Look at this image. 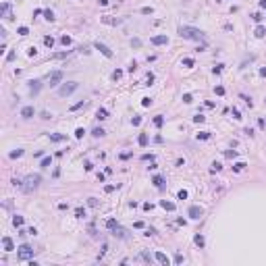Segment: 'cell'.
Segmentation results:
<instances>
[{"label":"cell","instance_id":"cell-39","mask_svg":"<svg viewBox=\"0 0 266 266\" xmlns=\"http://www.w3.org/2000/svg\"><path fill=\"white\" fill-rule=\"evenodd\" d=\"M27 33H29L27 27H19V35H27Z\"/></svg>","mask_w":266,"mask_h":266},{"label":"cell","instance_id":"cell-29","mask_svg":"<svg viewBox=\"0 0 266 266\" xmlns=\"http://www.w3.org/2000/svg\"><path fill=\"white\" fill-rule=\"evenodd\" d=\"M75 216H77V218L85 216V210H83V208H77V210H75Z\"/></svg>","mask_w":266,"mask_h":266},{"label":"cell","instance_id":"cell-10","mask_svg":"<svg viewBox=\"0 0 266 266\" xmlns=\"http://www.w3.org/2000/svg\"><path fill=\"white\" fill-rule=\"evenodd\" d=\"M33 115H35V108H33V106H23V108H21V117L23 118H31Z\"/></svg>","mask_w":266,"mask_h":266},{"label":"cell","instance_id":"cell-22","mask_svg":"<svg viewBox=\"0 0 266 266\" xmlns=\"http://www.w3.org/2000/svg\"><path fill=\"white\" fill-rule=\"evenodd\" d=\"M44 17H46L48 21H54V13H52L50 8H48V10H44Z\"/></svg>","mask_w":266,"mask_h":266},{"label":"cell","instance_id":"cell-50","mask_svg":"<svg viewBox=\"0 0 266 266\" xmlns=\"http://www.w3.org/2000/svg\"><path fill=\"white\" fill-rule=\"evenodd\" d=\"M112 189H115V185H106V187H104V191H106V193H110Z\"/></svg>","mask_w":266,"mask_h":266},{"label":"cell","instance_id":"cell-49","mask_svg":"<svg viewBox=\"0 0 266 266\" xmlns=\"http://www.w3.org/2000/svg\"><path fill=\"white\" fill-rule=\"evenodd\" d=\"M212 71H214V73H220V71H222V64H216V67H214Z\"/></svg>","mask_w":266,"mask_h":266},{"label":"cell","instance_id":"cell-24","mask_svg":"<svg viewBox=\"0 0 266 266\" xmlns=\"http://www.w3.org/2000/svg\"><path fill=\"white\" fill-rule=\"evenodd\" d=\"M44 44H46L48 48H52V46H54V40H52L50 35H46V37H44Z\"/></svg>","mask_w":266,"mask_h":266},{"label":"cell","instance_id":"cell-14","mask_svg":"<svg viewBox=\"0 0 266 266\" xmlns=\"http://www.w3.org/2000/svg\"><path fill=\"white\" fill-rule=\"evenodd\" d=\"M96 118H98V121H104V118H108V110H106V108H98V112H96Z\"/></svg>","mask_w":266,"mask_h":266},{"label":"cell","instance_id":"cell-3","mask_svg":"<svg viewBox=\"0 0 266 266\" xmlns=\"http://www.w3.org/2000/svg\"><path fill=\"white\" fill-rule=\"evenodd\" d=\"M77 88H79L77 81H69V83H64L62 88H58V96H60V98H67V96H71Z\"/></svg>","mask_w":266,"mask_h":266},{"label":"cell","instance_id":"cell-35","mask_svg":"<svg viewBox=\"0 0 266 266\" xmlns=\"http://www.w3.org/2000/svg\"><path fill=\"white\" fill-rule=\"evenodd\" d=\"M225 156H227V158H235L237 152H235V150H233V152H231V150H227V152H225Z\"/></svg>","mask_w":266,"mask_h":266},{"label":"cell","instance_id":"cell-18","mask_svg":"<svg viewBox=\"0 0 266 266\" xmlns=\"http://www.w3.org/2000/svg\"><path fill=\"white\" fill-rule=\"evenodd\" d=\"M50 164H52V156H46V158H42V162H40L42 169H48Z\"/></svg>","mask_w":266,"mask_h":266},{"label":"cell","instance_id":"cell-4","mask_svg":"<svg viewBox=\"0 0 266 266\" xmlns=\"http://www.w3.org/2000/svg\"><path fill=\"white\" fill-rule=\"evenodd\" d=\"M29 258H33V247L27 245V243H23L19 247V252H17V260H29Z\"/></svg>","mask_w":266,"mask_h":266},{"label":"cell","instance_id":"cell-34","mask_svg":"<svg viewBox=\"0 0 266 266\" xmlns=\"http://www.w3.org/2000/svg\"><path fill=\"white\" fill-rule=\"evenodd\" d=\"M83 133H85V131H83V129H81V127H79V129H77V131H75V137H77V139H81V137H83Z\"/></svg>","mask_w":266,"mask_h":266},{"label":"cell","instance_id":"cell-46","mask_svg":"<svg viewBox=\"0 0 266 266\" xmlns=\"http://www.w3.org/2000/svg\"><path fill=\"white\" fill-rule=\"evenodd\" d=\"M183 102H187V104H189V102H191V94H185V96H183Z\"/></svg>","mask_w":266,"mask_h":266},{"label":"cell","instance_id":"cell-47","mask_svg":"<svg viewBox=\"0 0 266 266\" xmlns=\"http://www.w3.org/2000/svg\"><path fill=\"white\" fill-rule=\"evenodd\" d=\"M81 106H83V102H77V104H75V106H71V110H79V108H81Z\"/></svg>","mask_w":266,"mask_h":266},{"label":"cell","instance_id":"cell-13","mask_svg":"<svg viewBox=\"0 0 266 266\" xmlns=\"http://www.w3.org/2000/svg\"><path fill=\"white\" fill-rule=\"evenodd\" d=\"M152 183H154V185H156L158 189H162V187H164V177H160V175H156V177L152 179Z\"/></svg>","mask_w":266,"mask_h":266},{"label":"cell","instance_id":"cell-5","mask_svg":"<svg viewBox=\"0 0 266 266\" xmlns=\"http://www.w3.org/2000/svg\"><path fill=\"white\" fill-rule=\"evenodd\" d=\"M187 216H189V218H193V220H198V218H202V216H204V208H200V206H189Z\"/></svg>","mask_w":266,"mask_h":266},{"label":"cell","instance_id":"cell-15","mask_svg":"<svg viewBox=\"0 0 266 266\" xmlns=\"http://www.w3.org/2000/svg\"><path fill=\"white\" fill-rule=\"evenodd\" d=\"M112 235H115V237H121V239H127V231H125V229H121V227H117V229L112 231Z\"/></svg>","mask_w":266,"mask_h":266},{"label":"cell","instance_id":"cell-27","mask_svg":"<svg viewBox=\"0 0 266 266\" xmlns=\"http://www.w3.org/2000/svg\"><path fill=\"white\" fill-rule=\"evenodd\" d=\"M196 243H198L200 247H204V243H206V241H204V237H202V235H196Z\"/></svg>","mask_w":266,"mask_h":266},{"label":"cell","instance_id":"cell-41","mask_svg":"<svg viewBox=\"0 0 266 266\" xmlns=\"http://www.w3.org/2000/svg\"><path fill=\"white\" fill-rule=\"evenodd\" d=\"M142 160H154V154H144Z\"/></svg>","mask_w":266,"mask_h":266},{"label":"cell","instance_id":"cell-44","mask_svg":"<svg viewBox=\"0 0 266 266\" xmlns=\"http://www.w3.org/2000/svg\"><path fill=\"white\" fill-rule=\"evenodd\" d=\"M216 94L222 96V94H225V88H222V85H216Z\"/></svg>","mask_w":266,"mask_h":266},{"label":"cell","instance_id":"cell-48","mask_svg":"<svg viewBox=\"0 0 266 266\" xmlns=\"http://www.w3.org/2000/svg\"><path fill=\"white\" fill-rule=\"evenodd\" d=\"M175 262H177V264H181V262H183V256H181V254H177V256H175Z\"/></svg>","mask_w":266,"mask_h":266},{"label":"cell","instance_id":"cell-54","mask_svg":"<svg viewBox=\"0 0 266 266\" xmlns=\"http://www.w3.org/2000/svg\"><path fill=\"white\" fill-rule=\"evenodd\" d=\"M233 117H235V118H241V115H239V110H237V108H233Z\"/></svg>","mask_w":266,"mask_h":266},{"label":"cell","instance_id":"cell-36","mask_svg":"<svg viewBox=\"0 0 266 266\" xmlns=\"http://www.w3.org/2000/svg\"><path fill=\"white\" fill-rule=\"evenodd\" d=\"M50 139H52V142H62L64 135H50Z\"/></svg>","mask_w":266,"mask_h":266},{"label":"cell","instance_id":"cell-25","mask_svg":"<svg viewBox=\"0 0 266 266\" xmlns=\"http://www.w3.org/2000/svg\"><path fill=\"white\" fill-rule=\"evenodd\" d=\"M13 225H15V227H21V225H23V216H15V218H13Z\"/></svg>","mask_w":266,"mask_h":266},{"label":"cell","instance_id":"cell-28","mask_svg":"<svg viewBox=\"0 0 266 266\" xmlns=\"http://www.w3.org/2000/svg\"><path fill=\"white\" fill-rule=\"evenodd\" d=\"M8 156H10V158H19V156H23V150H17V152H10Z\"/></svg>","mask_w":266,"mask_h":266},{"label":"cell","instance_id":"cell-51","mask_svg":"<svg viewBox=\"0 0 266 266\" xmlns=\"http://www.w3.org/2000/svg\"><path fill=\"white\" fill-rule=\"evenodd\" d=\"M131 123H133V125H135V127H137V125H139V123H142V118H139V117H135V118H133V121H131Z\"/></svg>","mask_w":266,"mask_h":266},{"label":"cell","instance_id":"cell-26","mask_svg":"<svg viewBox=\"0 0 266 266\" xmlns=\"http://www.w3.org/2000/svg\"><path fill=\"white\" fill-rule=\"evenodd\" d=\"M264 33H266L264 27H256V37H264Z\"/></svg>","mask_w":266,"mask_h":266},{"label":"cell","instance_id":"cell-16","mask_svg":"<svg viewBox=\"0 0 266 266\" xmlns=\"http://www.w3.org/2000/svg\"><path fill=\"white\" fill-rule=\"evenodd\" d=\"M160 206L164 208V210H169V212H173V210H175V204H173V202H166V200H162V202H160Z\"/></svg>","mask_w":266,"mask_h":266},{"label":"cell","instance_id":"cell-6","mask_svg":"<svg viewBox=\"0 0 266 266\" xmlns=\"http://www.w3.org/2000/svg\"><path fill=\"white\" fill-rule=\"evenodd\" d=\"M94 46H96V50H100V52H102V54H104L106 58H112V50H110V48H108L106 44H100V42H96Z\"/></svg>","mask_w":266,"mask_h":266},{"label":"cell","instance_id":"cell-42","mask_svg":"<svg viewBox=\"0 0 266 266\" xmlns=\"http://www.w3.org/2000/svg\"><path fill=\"white\" fill-rule=\"evenodd\" d=\"M243 169H245V164H243V162H237V164H235V171H243Z\"/></svg>","mask_w":266,"mask_h":266},{"label":"cell","instance_id":"cell-55","mask_svg":"<svg viewBox=\"0 0 266 266\" xmlns=\"http://www.w3.org/2000/svg\"><path fill=\"white\" fill-rule=\"evenodd\" d=\"M260 8H266V0H260Z\"/></svg>","mask_w":266,"mask_h":266},{"label":"cell","instance_id":"cell-56","mask_svg":"<svg viewBox=\"0 0 266 266\" xmlns=\"http://www.w3.org/2000/svg\"><path fill=\"white\" fill-rule=\"evenodd\" d=\"M260 75H262V77H266V69H260Z\"/></svg>","mask_w":266,"mask_h":266},{"label":"cell","instance_id":"cell-17","mask_svg":"<svg viewBox=\"0 0 266 266\" xmlns=\"http://www.w3.org/2000/svg\"><path fill=\"white\" fill-rule=\"evenodd\" d=\"M137 142H139L142 148H146V146H148V133H139V139H137Z\"/></svg>","mask_w":266,"mask_h":266},{"label":"cell","instance_id":"cell-9","mask_svg":"<svg viewBox=\"0 0 266 266\" xmlns=\"http://www.w3.org/2000/svg\"><path fill=\"white\" fill-rule=\"evenodd\" d=\"M150 42H152L154 46H162V44H169V37H166V35H154Z\"/></svg>","mask_w":266,"mask_h":266},{"label":"cell","instance_id":"cell-43","mask_svg":"<svg viewBox=\"0 0 266 266\" xmlns=\"http://www.w3.org/2000/svg\"><path fill=\"white\" fill-rule=\"evenodd\" d=\"M142 13H144V15H152V8H150V6H144Z\"/></svg>","mask_w":266,"mask_h":266},{"label":"cell","instance_id":"cell-11","mask_svg":"<svg viewBox=\"0 0 266 266\" xmlns=\"http://www.w3.org/2000/svg\"><path fill=\"white\" fill-rule=\"evenodd\" d=\"M2 245H4V252H13V249H15V245H13V239H10V237H4V239H2Z\"/></svg>","mask_w":266,"mask_h":266},{"label":"cell","instance_id":"cell-19","mask_svg":"<svg viewBox=\"0 0 266 266\" xmlns=\"http://www.w3.org/2000/svg\"><path fill=\"white\" fill-rule=\"evenodd\" d=\"M117 227H118V225H117V220H115V218H108V220H106V229H110V231H115Z\"/></svg>","mask_w":266,"mask_h":266},{"label":"cell","instance_id":"cell-45","mask_svg":"<svg viewBox=\"0 0 266 266\" xmlns=\"http://www.w3.org/2000/svg\"><path fill=\"white\" fill-rule=\"evenodd\" d=\"M193 121H196V123H204V121H206V117H202V115H198V117L193 118Z\"/></svg>","mask_w":266,"mask_h":266},{"label":"cell","instance_id":"cell-30","mask_svg":"<svg viewBox=\"0 0 266 266\" xmlns=\"http://www.w3.org/2000/svg\"><path fill=\"white\" fill-rule=\"evenodd\" d=\"M177 198H179V200H187V191H185V189H181V191L177 193Z\"/></svg>","mask_w":266,"mask_h":266},{"label":"cell","instance_id":"cell-53","mask_svg":"<svg viewBox=\"0 0 266 266\" xmlns=\"http://www.w3.org/2000/svg\"><path fill=\"white\" fill-rule=\"evenodd\" d=\"M142 104H144V106H150V104H152V100H150V98H144V102H142Z\"/></svg>","mask_w":266,"mask_h":266},{"label":"cell","instance_id":"cell-7","mask_svg":"<svg viewBox=\"0 0 266 266\" xmlns=\"http://www.w3.org/2000/svg\"><path fill=\"white\" fill-rule=\"evenodd\" d=\"M60 81H62V71H54L50 75V88H56Z\"/></svg>","mask_w":266,"mask_h":266},{"label":"cell","instance_id":"cell-31","mask_svg":"<svg viewBox=\"0 0 266 266\" xmlns=\"http://www.w3.org/2000/svg\"><path fill=\"white\" fill-rule=\"evenodd\" d=\"M210 137V133L208 131H202V133H198V139H208Z\"/></svg>","mask_w":266,"mask_h":266},{"label":"cell","instance_id":"cell-52","mask_svg":"<svg viewBox=\"0 0 266 266\" xmlns=\"http://www.w3.org/2000/svg\"><path fill=\"white\" fill-rule=\"evenodd\" d=\"M27 54H29V56H35V54H37V50H35V48H29V52H27Z\"/></svg>","mask_w":266,"mask_h":266},{"label":"cell","instance_id":"cell-20","mask_svg":"<svg viewBox=\"0 0 266 266\" xmlns=\"http://www.w3.org/2000/svg\"><path fill=\"white\" fill-rule=\"evenodd\" d=\"M104 133H106V131H104V129H102V127H96V129H94V131H91V135H94V137H102V135H104Z\"/></svg>","mask_w":266,"mask_h":266},{"label":"cell","instance_id":"cell-8","mask_svg":"<svg viewBox=\"0 0 266 266\" xmlns=\"http://www.w3.org/2000/svg\"><path fill=\"white\" fill-rule=\"evenodd\" d=\"M40 88H42V81H40V79H33V81H29V91H31V96H37Z\"/></svg>","mask_w":266,"mask_h":266},{"label":"cell","instance_id":"cell-1","mask_svg":"<svg viewBox=\"0 0 266 266\" xmlns=\"http://www.w3.org/2000/svg\"><path fill=\"white\" fill-rule=\"evenodd\" d=\"M179 35L181 37H185V40H196V42H206V35H204V31H200L198 27H189V25H181L179 27Z\"/></svg>","mask_w":266,"mask_h":266},{"label":"cell","instance_id":"cell-33","mask_svg":"<svg viewBox=\"0 0 266 266\" xmlns=\"http://www.w3.org/2000/svg\"><path fill=\"white\" fill-rule=\"evenodd\" d=\"M252 19H254L256 23H260V21H262V15H260V13H254V15H252Z\"/></svg>","mask_w":266,"mask_h":266},{"label":"cell","instance_id":"cell-12","mask_svg":"<svg viewBox=\"0 0 266 266\" xmlns=\"http://www.w3.org/2000/svg\"><path fill=\"white\" fill-rule=\"evenodd\" d=\"M154 258H156L160 264H169V256H166V254H162V252H156V256H154Z\"/></svg>","mask_w":266,"mask_h":266},{"label":"cell","instance_id":"cell-40","mask_svg":"<svg viewBox=\"0 0 266 266\" xmlns=\"http://www.w3.org/2000/svg\"><path fill=\"white\" fill-rule=\"evenodd\" d=\"M88 204H89V206H98V200H96V198H89Z\"/></svg>","mask_w":266,"mask_h":266},{"label":"cell","instance_id":"cell-37","mask_svg":"<svg viewBox=\"0 0 266 266\" xmlns=\"http://www.w3.org/2000/svg\"><path fill=\"white\" fill-rule=\"evenodd\" d=\"M183 64L185 67H193V58H183Z\"/></svg>","mask_w":266,"mask_h":266},{"label":"cell","instance_id":"cell-32","mask_svg":"<svg viewBox=\"0 0 266 266\" xmlns=\"http://www.w3.org/2000/svg\"><path fill=\"white\" fill-rule=\"evenodd\" d=\"M142 260H146V262H152V256H150L148 252H142Z\"/></svg>","mask_w":266,"mask_h":266},{"label":"cell","instance_id":"cell-21","mask_svg":"<svg viewBox=\"0 0 266 266\" xmlns=\"http://www.w3.org/2000/svg\"><path fill=\"white\" fill-rule=\"evenodd\" d=\"M162 123H164V118H162V115L154 117V125H156V127H162Z\"/></svg>","mask_w":266,"mask_h":266},{"label":"cell","instance_id":"cell-23","mask_svg":"<svg viewBox=\"0 0 266 266\" xmlns=\"http://www.w3.org/2000/svg\"><path fill=\"white\" fill-rule=\"evenodd\" d=\"M60 44H62V46H71V37H69V35H62V37H60Z\"/></svg>","mask_w":266,"mask_h":266},{"label":"cell","instance_id":"cell-2","mask_svg":"<svg viewBox=\"0 0 266 266\" xmlns=\"http://www.w3.org/2000/svg\"><path fill=\"white\" fill-rule=\"evenodd\" d=\"M40 183H42V175H27L21 187H23L25 191H33V189L40 187Z\"/></svg>","mask_w":266,"mask_h":266},{"label":"cell","instance_id":"cell-38","mask_svg":"<svg viewBox=\"0 0 266 266\" xmlns=\"http://www.w3.org/2000/svg\"><path fill=\"white\" fill-rule=\"evenodd\" d=\"M121 75H123V71H121V69H117V71L112 73V79H121Z\"/></svg>","mask_w":266,"mask_h":266}]
</instances>
